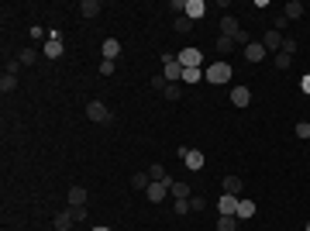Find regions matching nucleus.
<instances>
[{"label": "nucleus", "instance_id": "1", "mask_svg": "<svg viewBox=\"0 0 310 231\" xmlns=\"http://www.w3.org/2000/svg\"><path fill=\"white\" fill-rule=\"evenodd\" d=\"M86 117H90V121H97V124H111V121H114L111 107H107L104 100H90V104H86Z\"/></svg>", "mask_w": 310, "mask_h": 231}, {"label": "nucleus", "instance_id": "2", "mask_svg": "<svg viewBox=\"0 0 310 231\" xmlns=\"http://www.w3.org/2000/svg\"><path fill=\"white\" fill-rule=\"evenodd\" d=\"M162 76L169 79V83H183V66H179V59L176 56H162Z\"/></svg>", "mask_w": 310, "mask_h": 231}, {"label": "nucleus", "instance_id": "3", "mask_svg": "<svg viewBox=\"0 0 310 231\" xmlns=\"http://www.w3.org/2000/svg\"><path fill=\"white\" fill-rule=\"evenodd\" d=\"M203 79L207 83H228L231 79V66L221 59V62H214V66H207V73H203Z\"/></svg>", "mask_w": 310, "mask_h": 231}, {"label": "nucleus", "instance_id": "4", "mask_svg": "<svg viewBox=\"0 0 310 231\" xmlns=\"http://www.w3.org/2000/svg\"><path fill=\"white\" fill-rule=\"evenodd\" d=\"M179 66H183V69H193V66H203V52H200V49H193V45H186V49H183V52H179Z\"/></svg>", "mask_w": 310, "mask_h": 231}, {"label": "nucleus", "instance_id": "5", "mask_svg": "<svg viewBox=\"0 0 310 231\" xmlns=\"http://www.w3.org/2000/svg\"><path fill=\"white\" fill-rule=\"evenodd\" d=\"M238 31H241L238 18H234V14H224V18H221V35H224V38H234Z\"/></svg>", "mask_w": 310, "mask_h": 231}, {"label": "nucleus", "instance_id": "6", "mask_svg": "<svg viewBox=\"0 0 310 231\" xmlns=\"http://www.w3.org/2000/svg\"><path fill=\"white\" fill-rule=\"evenodd\" d=\"M166 193H169V183H148V190H145V197L152 200V204H159V200H166Z\"/></svg>", "mask_w": 310, "mask_h": 231}, {"label": "nucleus", "instance_id": "7", "mask_svg": "<svg viewBox=\"0 0 310 231\" xmlns=\"http://www.w3.org/2000/svg\"><path fill=\"white\" fill-rule=\"evenodd\" d=\"M248 100H252V90H248V86H231V104L234 107H248Z\"/></svg>", "mask_w": 310, "mask_h": 231}, {"label": "nucleus", "instance_id": "8", "mask_svg": "<svg viewBox=\"0 0 310 231\" xmlns=\"http://www.w3.org/2000/svg\"><path fill=\"white\" fill-rule=\"evenodd\" d=\"M262 49H266V52H279V49H283V35H279V31H266V35H262Z\"/></svg>", "mask_w": 310, "mask_h": 231}, {"label": "nucleus", "instance_id": "9", "mask_svg": "<svg viewBox=\"0 0 310 231\" xmlns=\"http://www.w3.org/2000/svg\"><path fill=\"white\" fill-rule=\"evenodd\" d=\"M217 211H221V214H234V211H238V197H234V193H221Z\"/></svg>", "mask_w": 310, "mask_h": 231}, {"label": "nucleus", "instance_id": "10", "mask_svg": "<svg viewBox=\"0 0 310 231\" xmlns=\"http://www.w3.org/2000/svg\"><path fill=\"white\" fill-rule=\"evenodd\" d=\"M203 11H207L203 0H186V11H183V14H186L190 21H196V18H203Z\"/></svg>", "mask_w": 310, "mask_h": 231}, {"label": "nucleus", "instance_id": "11", "mask_svg": "<svg viewBox=\"0 0 310 231\" xmlns=\"http://www.w3.org/2000/svg\"><path fill=\"white\" fill-rule=\"evenodd\" d=\"M183 162H186V169H203V162H207V159H203V152H200V149H190Z\"/></svg>", "mask_w": 310, "mask_h": 231}, {"label": "nucleus", "instance_id": "12", "mask_svg": "<svg viewBox=\"0 0 310 231\" xmlns=\"http://www.w3.org/2000/svg\"><path fill=\"white\" fill-rule=\"evenodd\" d=\"M245 59H248V62H262V59H266V49H262V41H252V45H245Z\"/></svg>", "mask_w": 310, "mask_h": 231}, {"label": "nucleus", "instance_id": "13", "mask_svg": "<svg viewBox=\"0 0 310 231\" xmlns=\"http://www.w3.org/2000/svg\"><path fill=\"white\" fill-rule=\"evenodd\" d=\"M69 207H86V190L83 187H69Z\"/></svg>", "mask_w": 310, "mask_h": 231}, {"label": "nucleus", "instance_id": "14", "mask_svg": "<svg viewBox=\"0 0 310 231\" xmlns=\"http://www.w3.org/2000/svg\"><path fill=\"white\" fill-rule=\"evenodd\" d=\"M45 56H48V59L62 56V41H59V35H48V41H45Z\"/></svg>", "mask_w": 310, "mask_h": 231}, {"label": "nucleus", "instance_id": "15", "mask_svg": "<svg viewBox=\"0 0 310 231\" xmlns=\"http://www.w3.org/2000/svg\"><path fill=\"white\" fill-rule=\"evenodd\" d=\"M117 56H121V41H117V38H107V41H104V59L117 62Z\"/></svg>", "mask_w": 310, "mask_h": 231}, {"label": "nucleus", "instance_id": "16", "mask_svg": "<svg viewBox=\"0 0 310 231\" xmlns=\"http://www.w3.org/2000/svg\"><path fill=\"white\" fill-rule=\"evenodd\" d=\"M283 14H286V21H296V18H303V4H300V0H290V4L283 7Z\"/></svg>", "mask_w": 310, "mask_h": 231}, {"label": "nucleus", "instance_id": "17", "mask_svg": "<svg viewBox=\"0 0 310 231\" xmlns=\"http://www.w3.org/2000/svg\"><path fill=\"white\" fill-rule=\"evenodd\" d=\"M238 221H245V217H255V204L252 200H238V211H234Z\"/></svg>", "mask_w": 310, "mask_h": 231}, {"label": "nucleus", "instance_id": "18", "mask_svg": "<svg viewBox=\"0 0 310 231\" xmlns=\"http://www.w3.org/2000/svg\"><path fill=\"white\" fill-rule=\"evenodd\" d=\"M169 193H173V200H190V187L183 179H176L173 187H169Z\"/></svg>", "mask_w": 310, "mask_h": 231}, {"label": "nucleus", "instance_id": "19", "mask_svg": "<svg viewBox=\"0 0 310 231\" xmlns=\"http://www.w3.org/2000/svg\"><path fill=\"white\" fill-rule=\"evenodd\" d=\"M217 231H238V217L234 214H221L217 217Z\"/></svg>", "mask_w": 310, "mask_h": 231}, {"label": "nucleus", "instance_id": "20", "mask_svg": "<svg viewBox=\"0 0 310 231\" xmlns=\"http://www.w3.org/2000/svg\"><path fill=\"white\" fill-rule=\"evenodd\" d=\"M241 187H245V183H241V176H224V193H234V197H238Z\"/></svg>", "mask_w": 310, "mask_h": 231}, {"label": "nucleus", "instance_id": "21", "mask_svg": "<svg viewBox=\"0 0 310 231\" xmlns=\"http://www.w3.org/2000/svg\"><path fill=\"white\" fill-rule=\"evenodd\" d=\"M79 11H83V18H97L100 14V0H83Z\"/></svg>", "mask_w": 310, "mask_h": 231}, {"label": "nucleus", "instance_id": "22", "mask_svg": "<svg viewBox=\"0 0 310 231\" xmlns=\"http://www.w3.org/2000/svg\"><path fill=\"white\" fill-rule=\"evenodd\" d=\"M173 28L179 31V35H190V28H193V21L186 18V14H179V18H173Z\"/></svg>", "mask_w": 310, "mask_h": 231}, {"label": "nucleus", "instance_id": "23", "mask_svg": "<svg viewBox=\"0 0 310 231\" xmlns=\"http://www.w3.org/2000/svg\"><path fill=\"white\" fill-rule=\"evenodd\" d=\"M234 49H238V41H234V38H224V35L217 38V52H221V56H231Z\"/></svg>", "mask_w": 310, "mask_h": 231}, {"label": "nucleus", "instance_id": "24", "mask_svg": "<svg viewBox=\"0 0 310 231\" xmlns=\"http://www.w3.org/2000/svg\"><path fill=\"white\" fill-rule=\"evenodd\" d=\"M0 90H4V94H11V90H18V76H11V73H4V76H0Z\"/></svg>", "mask_w": 310, "mask_h": 231}, {"label": "nucleus", "instance_id": "25", "mask_svg": "<svg viewBox=\"0 0 310 231\" xmlns=\"http://www.w3.org/2000/svg\"><path fill=\"white\" fill-rule=\"evenodd\" d=\"M73 224H76V221L69 217V211H62V214H59V217H56V228H59V231H69V228H73Z\"/></svg>", "mask_w": 310, "mask_h": 231}, {"label": "nucleus", "instance_id": "26", "mask_svg": "<svg viewBox=\"0 0 310 231\" xmlns=\"http://www.w3.org/2000/svg\"><path fill=\"white\" fill-rule=\"evenodd\" d=\"M148 179H155V183H166L169 176H166V169H162V166L155 162V166H148Z\"/></svg>", "mask_w": 310, "mask_h": 231}, {"label": "nucleus", "instance_id": "27", "mask_svg": "<svg viewBox=\"0 0 310 231\" xmlns=\"http://www.w3.org/2000/svg\"><path fill=\"white\" fill-rule=\"evenodd\" d=\"M148 183H152L148 173H135V176H131V187H135V190H148Z\"/></svg>", "mask_w": 310, "mask_h": 231}, {"label": "nucleus", "instance_id": "28", "mask_svg": "<svg viewBox=\"0 0 310 231\" xmlns=\"http://www.w3.org/2000/svg\"><path fill=\"white\" fill-rule=\"evenodd\" d=\"M200 76H203V73H200V66H193V69H183V83H186V86H190V83H200Z\"/></svg>", "mask_w": 310, "mask_h": 231}, {"label": "nucleus", "instance_id": "29", "mask_svg": "<svg viewBox=\"0 0 310 231\" xmlns=\"http://www.w3.org/2000/svg\"><path fill=\"white\" fill-rule=\"evenodd\" d=\"M162 97H166V100H179V97H183V83H169Z\"/></svg>", "mask_w": 310, "mask_h": 231}, {"label": "nucleus", "instance_id": "30", "mask_svg": "<svg viewBox=\"0 0 310 231\" xmlns=\"http://www.w3.org/2000/svg\"><path fill=\"white\" fill-rule=\"evenodd\" d=\"M296 49H300V45H296V38H286V35H283V49H279V52H286V56H296Z\"/></svg>", "mask_w": 310, "mask_h": 231}, {"label": "nucleus", "instance_id": "31", "mask_svg": "<svg viewBox=\"0 0 310 231\" xmlns=\"http://www.w3.org/2000/svg\"><path fill=\"white\" fill-rule=\"evenodd\" d=\"M293 131H296V138H310V121H296Z\"/></svg>", "mask_w": 310, "mask_h": 231}, {"label": "nucleus", "instance_id": "32", "mask_svg": "<svg viewBox=\"0 0 310 231\" xmlns=\"http://www.w3.org/2000/svg\"><path fill=\"white\" fill-rule=\"evenodd\" d=\"M18 62L21 66H31V62H35V49H24V52L18 56Z\"/></svg>", "mask_w": 310, "mask_h": 231}, {"label": "nucleus", "instance_id": "33", "mask_svg": "<svg viewBox=\"0 0 310 231\" xmlns=\"http://www.w3.org/2000/svg\"><path fill=\"white\" fill-rule=\"evenodd\" d=\"M290 62H293V56H286V52H276V66H279V69H290Z\"/></svg>", "mask_w": 310, "mask_h": 231}, {"label": "nucleus", "instance_id": "34", "mask_svg": "<svg viewBox=\"0 0 310 231\" xmlns=\"http://www.w3.org/2000/svg\"><path fill=\"white\" fill-rule=\"evenodd\" d=\"M166 86H169V79L162 76V73H159V76H152V90H162V94H166Z\"/></svg>", "mask_w": 310, "mask_h": 231}, {"label": "nucleus", "instance_id": "35", "mask_svg": "<svg viewBox=\"0 0 310 231\" xmlns=\"http://www.w3.org/2000/svg\"><path fill=\"white\" fill-rule=\"evenodd\" d=\"M69 217L73 221H86V207H69Z\"/></svg>", "mask_w": 310, "mask_h": 231}, {"label": "nucleus", "instance_id": "36", "mask_svg": "<svg viewBox=\"0 0 310 231\" xmlns=\"http://www.w3.org/2000/svg\"><path fill=\"white\" fill-rule=\"evenodd\" d=\"M114 69H117V62H111V59H104V62H100V73H104V76H111Z\"/></svg>", "mask_w": 310, "mask_h": 231}, {"label": "nucleus", "instance_id": "37", "mask_svg": "<svg viewBox=\"0 0 310 231\" xmlns=\"http://www.w3.org/2000/svg\"><path fill=\"white\" fill-rule=\"evenodd\" d=\"M203 207H207L203 197H190V211H203Z\"/></svg>", "mask_w": 310, "mask_h": 231}, {"label": "nucleus", "instance_id": "38", "mask_svg": "<svg viewBox=\"0 0 310 231\" xmlns=\"http://www.w3.org/2000/svg\"><path fill=\"white\" fill-rule=\"evenodd\" d=\"M18 69H21V62H18V59H11V62L4 66V73H11V76H18Z\"/></svg>", "mask_w": 310, "mask_h": 231}, {"label": "nucleus", "instance_id": "39", "mask_svg": "<svg viewBox=\"0 0 310 231\" xmlns=\"http://www.w3.org/2000/svg\"><path fill=\"white\" fill-rule=\"evenodd\" d=\"M283 28H286V14H279V18L272 21V31H279V35H283Z\"/></svg>", "mask_w": 310, "mask_h": 231}, {"label": "nucleus", "instance_id": "40", "mask_svg": "<svg viewBox=\"0 0 310 231\" xmlns=\"http://www.w3.org/2000/svg\"><path fill=\"white\" fill-rule=\"evenodd\" d=\"M234 41H238V45H252V35H248V31H238Z\"/></svg>", "mask_w": 310, "mask_h": 231}, {"label": "nucleus", "instance_id": "41", "mask_svg": "<svg viewBox=\"0 0 310 231\" xmlns=\"http://www.w3.org/2000/svg\"><path fill=\"white\" fill-rule=\"evenodd\" d=\"M173 211H176V214H186V211H190V200H176Z\"/></svg>", "mask_w": 310, "mask_h": 231}, {"label": "nucleus", "instance_id": "42", "mask_svg": "<svg viewBox=\"0 0 310 231\" xmlns=\"http://www.w3.org/2000/svg\"><path fill=\"white\" fill-rule=\"evenodd\" d=\"M173 11H176V18H179V14L186 11V0H173Z\"/></svg>", "mask_w": 310, "mask_h": 231}, {"label": "nucleus", "instance_id": "43", "mask_svg": "<svg viewBox=\"0 0 310 231\" xmlns=\"http://www.w3.org/2000/svg\"><path fill=\"white\" fill-rule=\"evenodd\" d=\"M300 86H303V94H310V76H303V83H300Z\"/></svg>", "mask_w": 310, "mask_h": 231}, {"label": "nucleus", "instance_id": "44", "mask_svg": "<svg viewBox=\"0 0 310 231\" xmlns=\"http://www.w3.org/2000/svg\"><path fill=\"white\" fill-rule=\"evenodd\" d=\"M93 231H111V228H104V224H97V228H93Z\"/></svg>", "mask_w": 310, "mask_h": 231}]
</instances>
